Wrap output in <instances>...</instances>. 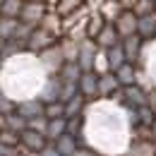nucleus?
<instances>
[{
    "label": "nucleus",
    "mask_w": 156,
    "mask_h": 156,
    "mask_svg": "<svg viewBox=\"0 0 156 156\" xmlns=\"http://www.w3.org/2000/svg\"><path fill=\"white\" fill-rule=\"evenodd\" d=\"M135 12L137 17H149L156 15V0H135Z\"/></svg>",
    "instance_id": "nucleus-26"
},
{
    "label": "nucleus",
    "mask_w": 156,
    "mask_h": 156,
    "mask_svg": "<svg viewBox=\"0 0 156 156\" xmlns=\"http://www.w3.org/2000/svg\"><path fill=\"white\" fill-rule=\"evenodd\" d=\"M0 72H2V70H0Z\"/></svg>",
    "instance_id": "nucleus-36"
},
{
    "label": "nucleus",
    "mask_w": 156,
    "mask_h": 156,
    "mask_svg": "<svg viewBox=\"0 0 156 156\" xmlns=\"http://www.w3.org/2000/svg\"><path fill=\"white\" fill-rule=\"evenodd\" d=\"M94 72H96L98 77H103V75H108V72H111V62H108L106 51H101V53H98L96 62H94Z\"/></svg>",
    "instance_id": "nucleus-28"
},
{
    "label": "nucleus",
    "mask_w": 156,
    "mask_h": 156,
    "mask_svg": "<svg viewBox=\"0 0 156 156\" xmlns=\"http://www.w3.org/2000/svg\"><path fill=\"white\" fill-rule=\"evenodd\" d=\"M106 55H108V62H111V72H118V70L127 62V55H125V51H122V43L115 46V48H111V51H106Z\"/></svg>",
    "instance_id": "nucleus-23"
},
{
    "label": "nucleus",
    "mask_w": 156,
    "mask_h": 156,
    "mask_svg": "<svg viewBox=\"0 0 156 156\" xmlns=\"http://www.w3.org/2000/svg\"><path fill=\"white\" fill-rule=\"evenodd\" d=\"M46 118H48V120H60V118H65V103H62V101L46 103Z\"/></svg>",
    "instance_id": "nucleus-27"
},
{
    "label": "nucleus",
    "mask_w": 156,
    "mask_h": 156,
    "mask_svg": "<svg viewBox=\"0 0 156 156\" xmlns=\"http://www.w3.org/2000/svg\"><path fill=\"white\" fill-rule=\"evenodd\" d=\"M144 39L137 34V36H130V39H122V51L127 55V62L135 65V62H142V55H144Z\"/></svg>",
    "instance_id": "nucleus-8"
},
{
    "label": "nucleus",
    "mask_w": 156,
    "mask_h": 156,
    "mask_svg": "<svg viewBox=\"0 0 156 156\" xmlns=\"http://www.w3.org/2000/svg\"><path fill=\"white\" fill-rule=\"evenodd\" d=\"M75 156H98V154L94 151V149H89V147H79Z\"/></svg>",
    "instance_id": "nucleus-32"
},
{
    "label": "nucleus",
    "mask_w": 156,
    "mask_h": 156,
    "mask_svg": "<svg viewBox=\"0 0 156 156\" xmlns=\"http://www.w3.org/2000/svg\"><path fill=\"white\" fill-rule=\"evenodd\" d=\"M82 67H79L77 62H65V67L60 70L58 77L62 79V84H77L79 87V79H82Z\"/></svg>",
    "instance_id": "nucleus-17"
},
{
    "label": "nucleus",
    "mask_w": 156,
    "mask_h": 156,
    "mask_svg": "<svg viewBox=\"0 0 156 156\" xmlns=\"http://www.w3.org/2000/svg\"><path fill=\"white\" fill-rule=\"evenodd\" d=\"M125 156H156V142L135 139V142L125 149Z\"/></svg>",
    "instance_id": "nucleus-13"
},
{
    "label": "nucleus",
    "mask_w": 156,
    "mask_h": 156,
    "mask_svg": "<svg viewBox=\"0 0 156 156\" xmlns=\"http://www.w3.org/2000/svg\"><path fill=\"white\" fill-rule=\"evenodd\" d=\"M20 149L27 151V154H31V156H39V154H43V151L48 149V139L43 135H39V132H34V130H27V132L22 135Z\"/></svg>",
    "instance_id": "nucleus-4"
},
{
    "label": "nucleus",
    "mask_w": 156,
    "mask_h": 156,
    "mask_svg": "<svg viewBox=\"0 0 156 156\" xmlns=\"http://www.w3.org/2000/svg\"><path fill=\"white\" fill-rule=\"evenodd\" d=\"M62 87L65 84H62L60 77H46V84H43V89H41V94L36 98L41 103H55L62 96Z\"/></svg>",
    "instance_id": "nucleus-7"
},
{
    "label": "nucleus",
    "mask_w": 156,
    "mask_h": 156,
    "mask_svg": "<svg viewBox=\"0 0 156 156\" xmlns=\"http://www.w3.org/2000/svg\"><path fill=\"white\" fill-rule=\"evenodd\" d=\"M17 29H20V22L17 20H5V17H0V41H2V43L15 39V36H17Z\"/></svg>",
    "instance_id": "nucleus-22"
},
{
    "label": "nucleus",
    "mask_w": 156,
    "mask_h": 156,
    "mask_svg": "<svg viewBox=\"0 0 156 156\" xmlns=\"http://www.w3.org/2000/svg\"><path fill=\"white\" fill-rule=\"evenodd\" d=\"M98 53H101V48L96 46V41L87 39L79 43V60L77 65L82 67V72H94V62H96Z\"/></svg>",
    "instance_id": "nucleus-3"
},
{
    "label": "nucleus",
    "mask_w": 156,
    "mask_h": 156,
    "mask_svg": "<svg viewBox=\"0 0 156 156\" xmlns=\"http://www.w3.org/2000/svg\"><path fill=\"white\" fill-rule=\"evenodd\" d=\"M62 135H67V118H60V120H48V132H46V139L55 144Z\"/></svg>",
    "instance_id": "nucleus-19"
},
{
    "label": "nucleus",
    "mask_w": 156,
    "mask_h": 156,
    "mask_svg": "<svg viewBox=\"0 0 156 156\" xmlns=\"http://www.w3.org/2000/svg\"><path fill=\"white\" fill-rule=\"evenodd\" d=\"M39 62L41 67L46 70V75L48 77H58L60 70L65 67V55H62V51H60V41L53 46V48H48V51H43L39 55Z\"/></svg>",
    "instance_id": "nucleus-1"
},
{
    "label": "nucleus",
    "mask_w": 156,
    "mask_h": 156,
    "mask_svg": "<svg viewBox=\"0 0 156 156\" xmlns=\"http://www.w3.org/2000/svg\"><path fill=\"white\" fill-rule=\"evenodd\" d=\"M12 113H17V101H12L10 96H5L2 91H0V115H12Z\"/></svg>",
    "instance_id": "nucleus-29"
},
{
    "label": "nucleus",
    "mask_w": 156,
    "mask_h": 156,
    "mask_svg": "<svg viewBox=\"0 0 156 156\" xmlns=\"http://www.w3.org/2000/svg\"><path fill=\"white\" fill-rule=\"evenodd\" d=\"M84 108H87V98L82 96V94H77L72 101H67V103H65V118L70 120V118L84 115Z\"/></svg>",
    "instance_id": "nucleus-21"
},
{
    "label": "nucleus",
    "mask_w": 156,
    "mask_h": 156,
    "mask_svg": "<svg viewBox=\"0 0 156 156\" xmlns=\"http://www.w3.org/2000/svg\"><path fill=\"white\" fill-rule=\"evenodd\" d=\"M7 130H12L17 135H24L29 130V120H24L20 113H12V115H7Z\"/></svg>",
    "instance_id": "nucleus-25"
},
{
    "label": "nucleus",
    "mask_w": 156,
    "mask_h": 156,
    "mask_svg": "<svg viewBox=\"0 0 156 156\" xmlns=\"http://www.w3.org/2000/svg\"><path fill=\"white\" fill-rule=\"evenodd\" d=\"M46 12H48V7H46V2H24V12H22L20 22L24 27H29V29H39L43 17H46Z\"/></svg>",
    "instance_id": "nucleus-2"
},
{
    "label": "nucleus",
    "mask_w": 156,
    "mask_h": 156,
    "mask_svg": "<svg viewBox=\"0 0 156 156\" xmlns=\"http://www.w3.org/2000/svg\"><path fill=\"white\" fill-rule=\"evenodd\" d=\"M29 130H34V132H39V135L46 137V132H48V118H34V120H29Z\"/></svg>",
    "instance_id": "nucleus-31"
},
{
    "label": "nucleus",
    "mask_w": 156,
    "mask_h": 156,
    "mask_svg": "<svg viewBox=\"0 0 156 156\" xmlns=\"http://www.w3.org/2000/svg\"><path fill=\"white\" fill-rule=\"evenodd\" d=\"M22 12H24V2H22V0H2L0 17H5V20H17V22H20Z\"/></svg>",
    "instance_id": "nucleus-18"
},
{
    "label": "nucleus",
    "mask_w": 156,
    "mask_h": 156,
    "mask_svg": "<svg viewBox=\"0 0 156 156\" xmlns=\"http://www.w3.org/2000/svg\"><path fill=\"white\" fill-rule=\"evenodd\" d=\"M120 43H122V39H120V34L115 31L113 24H106V29L98 34V39H96V46L101 51H111V48H115Z\"/></svg>",
    "instance_id": "nucleus-12"
},
{
    "label": "nucleus",
    "mask_w": 156,
    "mask_h": 156,
    "mask_svg": "<svg viewBox=\"0 0 156 156\" xmlns=\"http://www.w3.org/2000/svg\"><path fill=\"white\" fill-rule=\"evenodd\" d=\"M137 34L144 39V43L156 39V15H149V17H139V29Z\"/></svg>",
    "instance_id": "nucleus-15"
},
{
    "label": "nucleus",
    "mask_w": 156,
    "mask_h": 156,
    "mask_svg": "<svg viewBox=\"0 0 156 156\" xmlns=\"http://www.w3.org/2000/svg\"><path fill=\"white\" fill-rule=\"evenodd\" d=\"M115 31L120 34V39H130V36H137V29H139V17L135 12H122L115 22H113Z\"/></svg>",
    "instance_id": "nucleus-6"
},
{
    "label": "nucleus",
    "mask_w": 156,
    "mask_h": 156,
    "mask_svg": "<svg viewBox=\"0 0 156 156\" xmlns=\"http://www.w3.org/2000/svg\"><path fill=\"white\" fill-rule=\"evenodd\" d=\"M17 113L24 120H34V118H43L46 115V103H41L39 98H27L17 103Z\"/></svg>",
    "instance_id": "nucleus-9"
},
{
    "label": "nucleus",
    "mask_w": 156,
    "mask_h": 156,
    "mask_svg": "<svg viewBox=\"0 0 156 156\" xmlns=\"http://www.w3.org/2000/svg\"><path fill=\"white\" fill-rule=\"evenodd\" d=\"M82 122H84V115H79V118H70V120H67V135H72L75 139H77L82 132H87Z\"/></svg>",
    "instance_id": "nucleus-30"
},
{
    "label": "nucleus",
    "mask_w": 156,
    "mask_h": 156,
    "mask_svg": "<svg viewBox=\"0 0 156 156\" xmlns=\"http://www.w3.org/2000/svg\"><path fill=\"white\" fill-rule=\"evenodd\" d=\"M120 89H122V87H120V82H118V77L113 72L98 77V98H113Z\"/></svg>",
    "instance_id": "nucleus-11"
},
{
    "label": "nucleus",
    "mask_w": 156,
    "mask_h": 156,
    "mask_svg": "<svg viewBox=\"0 0 156 156\" xmlns=\"http://www.w3.org/2000/svg\"><path fill=\"white\" fill-rule=\"evenodd\" d=\"M79 94L87 101L98 98V75L96 72H84L82 75V79H79Z\"/></svg>",
    "instance_id": "nucleus-10"
},
{
    "label": "nucleus",
    "mask_w": 156,
    "mask_h": 156,
    "mask_svg": "<svg viewBox=\"0 0 156 156\" xmlns=\"http://www.w3.org/2000/svg\"><path fill=\"white\" fill-rule=\"evenodd\" d=\"M58 43V39L55 36H51L48 31H43V29H36L31 36H29V41H27V51H31V53H43V51H48V48H53Z\"/></svg>",
    "instance_id": "nucleus-5"
},
{
    "label": "nucleus",
    "mask_w": 156,
    "mask_h": 156,
    "mask_svg": "<svg viewBox=\"0 0 156 156\" xmlns=\"http://www.w3.org/2000/svg\"><path fill=\"white\" fill-rule=\"evenodd\" d=\"M60 51H62V55H65V62H77L79 60V43L77 41L62 36V39H60Z\"/></svg>",
    "instance_id": "nucleus-20"
},
{
    "label": "nucleus",
    "mask_w": 156,
    "mask_h": 156,
    "mask_svg": "<svg viewBox=\"0 0 156 156\" xmlns=\"http://www.w3.org/2000/svg\"><path fill=\"white\" fill-rule=\"evenodd\" d=\"M15 156H31V154H27V151H22V149H20V151H17Z\"/></svg>",
    "instance_id": "nucleus-34"
},
{
    "label": "nucleus",
    "mask_w": 156,
    "mask_h": 156,
    "mask_svg": "<svg viewBox=\"0 0 156 156\" xmlns=\"http://www.w3.org/2000/svg\"><path fill=\"white\" fill-rule=\"evenodd\" d=\"M2 130H7V118L5 115H0V132H2Z\"/></svg>",
    "instance_id": "nucleus-33"
},
{
    "label": "nucleus",
    "mask_w": 156,
    "mask_h": 156,
    "mask_svg": "<svg viewBox=\"0 0 156 156\" xmlns=\"http://www.w3.org/2000/svg\"><path fill=\"white\" fill-rule=\"evenodd\" d=\"M84 7V2H79V0H60L58 7H55V12H58L60 17L65 20V17H70V15H75L77 10Z\"/></svg>",
    "instance_id": "nucleus-24"
},
{
    "label": "nucleus",
    "mask_w": 156,
    "mask_h": 156,
    "mask_svg": "<svg viewBox=\"0 0 156 156\" xmlns=\"http://www.w3.org/2000/svg\"><path fill=\"white\" fill-rule=\"evenodd\" d=\"M53 149H55L60 156H75L77 149H79V144H77V139H75L72 135H62L58 142L53 144Z\"/></svg>",
    "instance_id": "nucleus-16"
},
{
    "label": "nucleus",
    "mask_w": 156,
    "mask_h": 156,
    "mask_svg": "<svg viewBox=\"0 0 156 156\" xmlns=\"http://www.w3.org/2000/svg\"><path fill=\"white\" fill-rule=\"evenodd\" d=\"M98 156H115V154H98Z\"/></svg>",
    "instance_id": "nucleus-35"
},
{
    "label": "nucleus",
    "mask_w": 156,
    "mask_h": 156,
    "mask_svg": "<svg viewBox=\"0 0 156 156\" xmlns=\"http://www.w3.org/2000/svg\"><path fill=\"white\" fill-rule=\"evenodd\" d=\"M137 72H139V70H137V65L125 62V65H122L118 72H113V75L118 77L120 87H122V89H127V87H135V84H137Z\"/></svg>",
    "instance_id": "nucleus-14"
}]
</instances>
